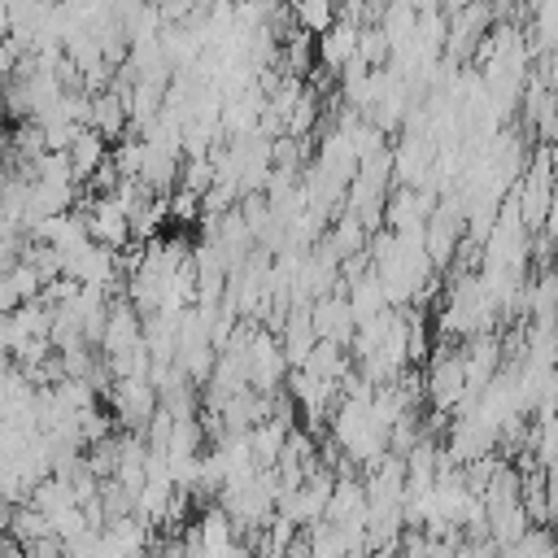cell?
<instances>
[{"label":"cell","instance_id":"2","mask_svg":"<svg viewBox=\"0 0 558 558\" xmlns=\"http://www.w3.org/2000/svg\"><path fill=\"white\" fill-rule=\"evenodd\" d=\"M118 253L113 248H105V244H87V248H78L74 257H65L61 262V279H74L78 288H100V292H109V283L118 279Z\"/></svg>","mask_w":558,"mask_h":558},{"label":"cell","instance_id":"16","mask_svg":"<svg viewBox=\"0 0 558 558\" xmlns=\"http://www.w3.org/2000/svg\"><path fill=\"white\" fill-rule=\"evenodd\" d=\"M157 558H187V554H183V545H179V541H166V545L157 549Z\"/></svg>","mask_w":558,"mask_h":558},{"label":"cell","instance_id":"3","mask_svg":"<svg viewBox=\"0 0 558 558\" xmlns=\"http://www.w3.org/2000/svg\"><path fill=\"white\" fill-rule=\"evenodd\" d=\"M423 392H427V401H432V410H436V414H453V410H458V401L466 397L462 357H458V353H436V362L427 366Z\"/></svg>","mask_w":558,"mask_h":558},{"label":"cell","instance_id":"9","mask_svg":"<svg viewBox=\"0 0 558 558\" xmlns=\"http://www.w3.org/2000/svg\"><path fill=\"white\" fill-rule=\"evenodd\" d=\"M22 506H31V510H39V514L48 519V514H57V510L74 506V493H70V484H65V480L44 475L39 484H31V493H26V501H22Z\"/></svg>","mask_w":558,"mask_h":558},{"label":"cell","instance_id":"14","mask_svg":"<svg viewBox=\"0 0 558 558\" xmlns=\"http://www.w3.org/2000/svg\"><path fill=\"white\" fill-rule=\"evenodd\" d=\"M166 214H170L174 222H196V218H201V196H196V192L174 187V192L166 196Z\"/></svg>","mask_w":558,"mask_h":558},{"label":"cell","instance_id":"15","mask_svg":"<svg viewBox=\"0 0 558 558\" xmlns=\"http://www.w3.org/2000/svg\"><path fill=\"white\" fill-rule=\"evenodd\" d=\"M9 519H13V501H9L4 493H0V536L9 532Z\"/></svg>","mask_w":558,"mask_h":558},{"label":"cell","instance_id":"5","mask_svg":"<svg viewBox=\"0 0 558 558\" xmlns=\"http://www.w3.org/2000/svg\"><path fill=\"white\" fill-rule=\"evenodd\" d=\"M135 344H140V314H135V305H131L126 296H113L96 353H100V357H118V353H126V349H135Z\"/></svg>","mask_w":558,"mask_h":558},{"label":"cell","instance_id":"4","mask_svg":"<svg viewBox=\"0 0 558 558\" xmlns=\"http://www.w3.org/2000/svg\"><path fill=\"white\" fill-rule=\"evenodd\" d=\"M109 405H113V414L122 418L126 432H144V423H148L153 410H157V392H153L148 379H113Z\"/></svg>","mask_w":558,"mask_h":558},{"label":"cell","instance_id":"12","mask_svg":"<svg viewBox=\"0 0 558 558\" xmlns=\"http://www.w3.org/2000/svg\"><path fill=\"white\" fill-rule=\"evenodd\" d=\"M4 536H13L17 545H31V541H44V536H52V532H48V519H44L39 510L13 506V519H9V532H4Z\"/></svg>","mask_w":558,"mask_h":558},{"label":"cell","instance_id":"7","mask_svg":"<svg viewBox=\"0 0 558 558\" xmlns=\"http://www.w3.org/2000/svg\"><path fill=\"white\" fill-rule=\"evenodd\" d=\"M105 157H109V140H100L96 131H87V126H83V131L70 140V148H65L70 179H74V183H78V179H87V174H92V170H96Z\"/></svg>","mask_w":558,"mask_h":558},{"label":"cell","instance_id":"1","mask_svg":"<svg viewBox=\"0 0 558 558\" xmlns=\"http://www.w3.org/2000/svg\"><path fill=\"white\" fill-rule=\"evenodd\" d=\"M83 222H87V240L92 244H105V248H126L131 244V227H126V209L113 201V196H92L78 205Z\"/></svg>","mask_w":558,"mask_h":558},{"label":"cell","instance_id":"18","mask_svg":"<svg viewBox=\"0 0 558 558\" xmlns=\"http://www.w3.org/2000/svg\"><path fill=\"white\" fill-rule=\"evenodd\" d=\"M9 35V9H4V0H0V39Z\"/></svg>","mask_w":558,"mask_h":558},{"label":"cell","instance_id":"11","mask_svg":"<svg viewBox=\"0 0 558 558\" xmlns=\"http://www.w3.org/2000/svg\"><path fill=\"white\" fill-rule=\"evenodd\" d=\"M292 17L305 35H323L336 22V0H292Z\"/></svg>","mask_w":558,"mask_h":558},{"label":"cell","instance_id":"6","mask_svg":"<svg viewBox=\"0 0 558 558\" xmlns=\"http://www.w3.org/2000/svg\"><path fill=\"white\" fill-rule=\"evenodd\" d=\"M131 122H126V100L118 96V92H96V96H87V131H96L100 140H122V131H126Z\"/></svg>","mask_w":558,"mask_h":558},{"label":"cell","instance_id":"10","mask_svg":"<svg viewBox=\"0 0 558 558\" xmlns=\"http://www.w3.org/2000/svg\"><path fill=\"white\" fill-rule=\"evenodd\" d=\"M318 105H323V100H318V87L305 83V92L296 96L292 113L283 118V135H288V140H305V135L314 131V122H318Z\"/></svg>","mask_w":558,"mask_h":558},{"label":"cell","instance_id":"13","mask_svg":"<svg viewBox=\"0 0 558 558\" xmlns=\"http://www.w3.org/2000/svg\"><path fill=\"white\" fill-rule=\"evenodd\" d=\"M140 161H144V144L140 140H113L109 166L118 170V179H135L140 174Z\"/></svg>","mask_w":558,"mask_h":558},{"label":"cell","instance_id":"17","mask_svg":"<svg viewBox=\"0 0 558 558\" xmlns=\"http://www.w3.org/2000/svg\"><path fill=\"white\" fill-rule=\"evenodd\" d=\"M427 558H453V545H445V541H432Z\"/></svg>","mask_w":558,"mask_h":558},{"label":"cell","instance_id":"8","mask_svg":"<svg viewBox=\"0 0 558 558\" xmlns=\"http://www.w3.org/2000/svg\"><path fill=\"white\" fill-rule=\"evenodd\" d=\"M353 39H357V26L331 22V26L318 35V61H323L327 70H340L344 61H353Z\"/></svg>","mask_w":558,"mask_h":558}]
</instances>
